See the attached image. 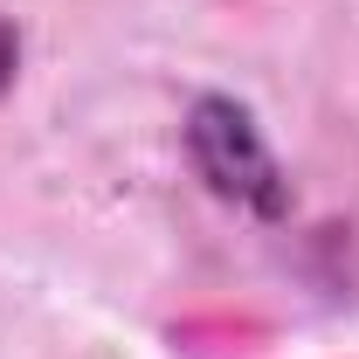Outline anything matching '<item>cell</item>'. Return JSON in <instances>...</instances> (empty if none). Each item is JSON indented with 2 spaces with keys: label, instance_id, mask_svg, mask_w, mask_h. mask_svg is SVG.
I'll list each match as a JSON object with an SVG mask.
<instances>
[{
  "label": "cell",
  "instance_id": "obj_2",
  "mask_svg": "<svg viewBox=\"0 0 359 359\" xmlns=\"http://www.w3.org/2000/svg\"><path fill=\"white\" fill-rule=\"evenodd\" d=\"M14 76H21V28L0 14V97L14 90Z\"/></svg>",
  "mask_w": 359,
  "mask_h": 359
},
{
  "label": "cell",
  "instance_id": "obj_1",
  "mask_svg": "<svg viewBox=\"0 0 359 359\" xmlns=\"http://www.w3.org/2000/svg\"><path fill=\"white\" fill-rule=\"evenodd\" d=\"M187 159H194V173L208 180L222 201L263 215V222L290 215V180L276 166L263 125L249 118V104H235V97H194V111H187Z\"/></svg>",
  "mask_w": 359,
  "mask_h": 359
}]
</instances>
